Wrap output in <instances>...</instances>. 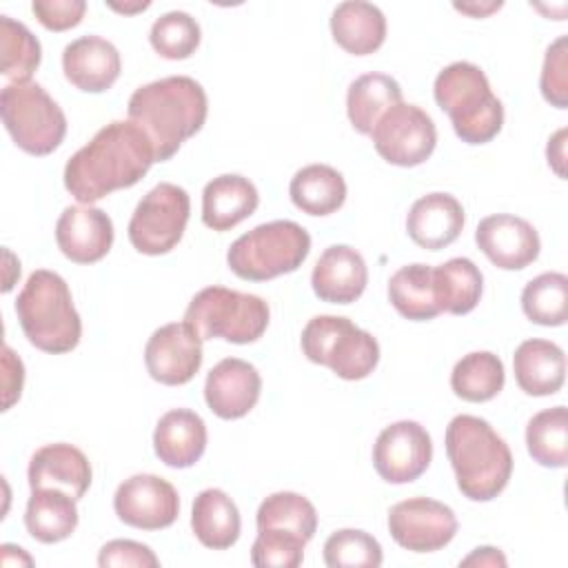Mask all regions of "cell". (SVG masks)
<instances>
[{
  "instance_id": "6da1fadb",
  "label": "cell",
  "mask_w": 568,
  "mask_h": 568,
  "mask_svg": "<svg viewBox=\"0 0 568 568\" xmlns=\"http://www.w3.org/2000/svg\"><path fill=\"white\" fill-rule=\"evenodd\" d=\"M153 162L155 151L146 133L131 120H113L69 158L64 186L80 204H93L138 184Z\"/></svg>"
},
{
  "instance_id": "7a4b0ae2",
  "label": "cell",
  "mask_w": 568,
  "mask_h": 568,
  "mask_svg": "<svg viewBox=\"0 0 568 568\" xmlns=\"http://www.w3.org/2000/svg\"><path fill=\"white\" fill-rule=\"evenodd\" d=\"M126 113L151 140L155 162H166L204 126L209 100L197 80L169 75L138 87L129 98Z\"/></svg>"
},
{
  "instance_id": "3957f363",
  "label": "cell",
  "mask_w": 568,
  "mask_h": 568,
  "mask_svg": "<svg viewBox=\"0 0 568 568\" xmlns=\"http://www.w3.org/2000/svg\"><path fill=\"white\" fill-rule=\"evenodd\" d=\"M446 455L455 470L457 488L473 501L495 499L510 481V448L481 417L464 413L448 422Z\"/></svg>"
},
{
  "instance_id": "277c9868",
  "label": "cell",
  "mask_w": 568,
  "mask_h": 568,
  "mask_svg": "<svg viewBox=\"0 0 568 568\" xmlns=\"http://www.w3.org/2000/svg\"><path fill=\"white\" fill-rule=\"evenodd\" d=\"M20 328L38 351L60 355L78 346L82 322L62 275L38 268L29 275L16 300Z\"/></svg>"
},
{
  "instance_id": "5b68a950",
  "label": "cell",
  "mask_w": 568,
  "mask_h": 568,
  "mask_svg": "<svg viewBox=\"0 0 568 568\" xmlns=\"http://www.w3.org/2000/svg\"><path fill=\"white\" fill-rule=\"evenodd\" d=\"M433 95L466 144H486L504 126L501 100L493 93L486 73L473 62L459 60L444 67L435 78Z\"/></svg>"
},
{
  "instance_id": "8992f818",
  "label": "cell",
  "mask_w": 568,
  "mask_h": 568,
  "mask_svg": "<svg viewBox=\"0 0 568 568\" xmlns=\"http://www.w3.org/2000/svg\"><path fill=\"white\" fill-rule=\"evenodd\" d=\"M311 253V235L293 220L257 224L240 235L226 253L229 268L248 282H266L293 273Z\"/></svg>"
},
{
  "instance_id": "52a82bcc",
  "label": "cell",
  "mask_w": 568,
  "mask_h": 568,
  "mask_svg": "<svg viewBox=\"0 0 568 568\" xmlns=\"http://www.w3.org/2000/svg\"><path fill=\"white\" fill-rule=\"evenodd\" d=\"M271 320L266 300L226 286H206L193 295L184 311V322L204 339L231 344L257 342Z\"/></svg>"
},
{
  "instance_id": "ba28073f",
  "label": "cell",
  "mask_w": 568,
  "mask_h": 568,
  "mask_svg": "<svg viewBox=\"0 0 568 568\" xmlns=\"http://www.w3.org/2000/svg\"><path fill=\"white\" fill-rule=\"evenodd\" d=\"M300 344L308 362L331 368L346 382L368 377L379 362L377 339L342 315H315L308 320Z\"/></svg>"
},
{
  "instance_id": "9c48e42d",
  "label": "cell",
  "mask_w": 568,
  "mask_h": 568,
  "mask_svg": "<svg viewBox=\"0 0 568 568\" xmlns=\"http://www.w3.org/2000/svg\"><path fill=\"white\" fill-rule=\"evenodd\" d=\"M0 113L13 144L29 155L53 153L67 135L64 111L38 82L4 84Z\"/></svg>"
},
{
  "instance_id": "30bf717a",
  "label": "cell",
  "mask_w": 568,
  "mask_h": 568,
  "mask_svg": "<svg viewBox=\"0 0 568 568\" xmlns=\"http://www.w3.org/2000/svg\"><path fill=\"white\" fill-rule=\"evenodd\" d=\"M189 215V193L173 182H160L138 202L126 229L129 242L142 255H164L180 244Z\"/></svg>"
},
{
  "instance_id": "8fae6325",
  "label": "cell",
  "mask_w": 568,
  "mask_h": 568,
  "mask_svg": "<svg viewBox=\"0 0 568 568\" xmlns=\"http://www.w3.org/2000/svg\"><path fill=\"white\" fill-rule=\"evenodd\" d=\"M371 138L382 160L408 169L424 164L433 155L437 129L424 109L399 102L379 118Z\"/></svg>"
},
{
  "instance_id": "7c38bea8",
  "label": "cell",
  "mask_w": 568,
  "mask_h": 568,
  "mask_svg": "<svg viewBox=\"0 0 568 568\" xmlns=\"http://www.w3.org/2000/svg\"><path fill=\"white\" fill-rule=\"evenodd\" d=\"M388 532L410 552H435L453 541L457 517L450 506L430 497H410L388 510Z\"/></svg>"
},
{
  "instance_id": "4fadbf2b",
  "label": "cell",
  "mask_w": 568,
  "mask_h": 568,
  "mask_svg": "<svg viewBox=\"0 0 568 568\" xmlns=\"http://www.w3.org/2000/svg\"><path fill=\"white\" fill-rule=\"evenodd\" d=\"M433 459L428 430L413 422L399 419L388 424L373 444V466L388 484H408L426 473Z\"/></svg>"
},
{
  "instance_id": "5bb4252c",
  "label": "cell",
  "mask_w": 568,
  "mask_h": 568,
  "mask_svg": "<svg viewBox=\"0 0 568 568\" xmlns=\"http://www.w3.org/2000/svg\"><path fill=\"white\" fill-rule=\"evenodd\" d=\"M113 510L131 528L162 530L178 519L180 497L171 481L151 473H138L118 486Z\"/></svg>"
},
{
  "instance_id": "9a60e30c",
  "label": "cell",
  "mask_w": 568,
  "mask_h": 568,
  "mask_svg": "<svg viewBox=\"0 0 568 568\" xmlns=\"http://www.w3.org/2000/svg\"><path fill=\"white\" fill-rule=\"evenodd\" d=\"M202 339L186 322L155 328L144 346V364L151 379L164 386L189 384L202 366Z\"/></svg>"
},
{
  "instance_id": "2e32d148",
  "label": "cell",
  "mask_w": 568,
  "mask_h": 568,
  "mask_svg": "<svg viewBox=\"0 0 568 568\" xmlns=\"http://www.w3.org/2000/svg\"><path fill=\"white\" fill-rule=\"evenodd\" d=\"M479 251L504 271H521L539 257L541 240L537 229L513 213L484 217L475 229Z\"/></svg>"
},
{
  "instance_id": "e0dca14e",
  "label": "cell",
  "mask_w": 568,
  "mask_h": 568,
  "mask_svg": "<svg viewBox=\"0 0 568 568\" xmlns=\"http://www.w3.org/2000/svg\"><path fill=\"white\" fill-rule=\"evenodd\" d=\"M55 242L67 260L95 264L113 246V222L98 206H67L55 222Z\"/></svg>"
},
{
  "instance_id": "ac0fdd59",
  "label": "cell",
  "mask_w": 568,
  "mask_h": 568,
  "mask_svg": "<svg viewBox=\"0 0 568 568\" xmlns=\"http://www.w3.org/2000/svg\"><path fill=\"white\" fill-rule=\"evenodd\" d=\"M262 393V377L257 368L240 357H224L217 362L204 382V399L220 419H240L248 415Z\"/></svg>"
},
{
  "instance_id": "d6986e66",
  "label": "cell",
  "mask_w": 568,
  "mask_h": 568,
  "mask_svg": "<svg viewBox=\"0 0 568 568\" xmlns=\"http://www.w3.org/2000/svg\"><path fill=\"white\" fill-rule=\"evenodd\" d=\"M122 60L113 42L100 36L71 40L62 51L64 78L84 93H104L120 78Z\"/></svg>"
},
{
  "instance_id": "ffe728a7",
  "label": "cell",
  "mask_w": 568,
  "mask_h": 568,
  "mask_svg": "<svg viewBox=\"0 0 568 568\" xmlns=\"http://www.w3.org/2000/svg\"><path fill=\"white\" fill-rule=\"evenodd\" d=\"M368 284V266L362 253L348 244H333L317 257L311 286L328 304H351L362 297Z\"/></svg>"
},
{
  "instance_id": "44dd1931",
  "label": "cell",
  "mask_w": 568,
  "mask_h": 568,
  "mask_svg": "<svg viewBox=\"0 0 568 568\" xmlns=\"http://www.w3.org/2000/svg\"><path fill=\"white\" fill-rule=\"evenodd\" d=\"M464 222L466 215L462 202L450 193L435 191L413 202L406 215V231L417 246L439 251L459 237Z\"/></svg>"
},
{
  "instance_id": "7402d4cb",
  "label": "cell",
  "mask_w": 568,
  "mask_h": 568,
  "mask_svg": "<svg viewBox=\"0 0 568 568\" xmlns=\"http://www.w3.org/2000/svg\"><path fill=\"white\" fill-rule=\"evenodd\" d=\"M29 486L31 488H58L80 499L91 486V464L87 455L73 444H47L31 455L29 462Z\"/></svg>"
},
{
  "instance_id": "603a6c76",
  "label": "cell",
  "mask_w": 568,
  "mask_h": 568,
  "mask_svg": "<svg viewBox=\"0 0 568 568\" xmlns=\"http://www.w3.org/2000/svg\"><path fill=\"white\" fill-rule=\"evenodd\" d=\"M153 450L169 468H189L206 450V424L189 408L166 410L153 430Z\"/></svg>"
},
{
  "instance_id": "cb8c5ba5",
  "label": "cell",
  "mask_w": 568,
  "mask_h": 568,
  "mask_svg": "<svg viewBox=\"0 0 568 568\" xmlns=\"http://www.w3.org/2000/svg\"><path fill=\"white\" fill-rule=\"evenodd\" d=\"M260 193L255 184L237 173H224L206 182L202 191V222L204 226L224 233L255 213Z\"/></svg>"
},
{
  "instance_id": "d4e9b609",
  "label": "cell",
  "mask_w": 568,
  "mask_h": 568,
  "mask_svg": "<svg viewBox=\"0 0 568 568\" xmlns=\"http://www.w3.org/2000/svg\"><path fill=\"white\" fill-rule=\"evenodd\" d=\"M517 386L532 397L555 395L566 379V355L550 339H526L513 355Z\"/></svg>"
},
{
  "instance_id": "484cf974",
  "label": "cell",
  "mask_w": 568,
  "mask_h": 568,
  "mask_svg": "<svg viewBox=\"0 0 568 568\" xmlns=\"http://www.w3.org/2000/svg\"><path fill=\"white\" fill-rule=\"evenodd\" d=\"M331 33L346 53L368 55L386 40V18L371 2H339L331 13Z\"/></svg>"
},
{
  "instance_id": "4316f807",
  "label": "cell",
  "mask_w": 568,
  "mask_h": 568,
  "mask_svg": "<svg viewBox=\"0 0 568 568\" xmlns=\"http://www.w3.org/2000/svg\"><path fill=\"white\" fill-rule=\"evenodd\" d=\"M191 528L202 546L211 550H226L240 539V510L224 490L204 488L193 499Z\"/></svg>"
},
{
  "instance_id": "83f0119b",
  "label": "cell",
  "mask_w": 568,
  "mask_h": 568,
  "mask_svg": "<svg viewBox=\"0 0 568 568\" xmlns=\"http://www.w3.org/2000/svg\"><path fill=\"white\" fill-rule=\"evenodd\" d=\"M78 499L58 488H31L24 510L27 532L40 544H58L78 526Z\"/></svg>"
},
{
  "instance_id": "f1b7e54d",
  "label": "cell",
  "mask_w": 568,
  "mask_h": 568,
  "mask_svg": "<svg viewBox=\"0 0 568 568\" xmlns=\"http://www.w3.org/2000/svg\"><path fill=\"white\" fill-rule=\"evenodd\" d=\"M402 102V87L386 73H364L348 84L346 113L353 129L371 135L379 118Z\"/></svg>"
},
{
  "instance_id": "f546056e",
  "label": "cell",
  "mask_w": 568,
  "mask_h": 568,
  "mask_svg": "<svg viewBox=\"0 0 568 568\" xmlns=\"http://www.w3.org/2000/svg\"><path fill=\"white\" fill-rule=\"evenodd\" d=\"M291 202L308 215H331L346 202V182L328 164L302 166L288 184Z\"/></svg>"
},
{
  "instance_id": "4dcf8cb0",
  "label": "cell",
  "mask_w": 568,
  "mask_h": 568,
  "mask_svg": "<svg viewBox=\"0 0 568 568\" xmlns=\"http://www.w3.org/2000/svg\"><path fill=\"white\" fill-rule=\"evenodd\" d=\"M388 300L395 311L413 322H426L442 313L435 295V275L428 264H406L388 280Z\"/></svg>"
},
{
  "instance_id": "1f68e13d",
  "label": "cell",
  "mask_w": 568,
  "mask_h": 568,
  "mask_svg": "<svg viewBox=\"0 0 568 568\" xmlns=\"http://www.w3.org/2000/svg\"><path fill=\"white\" fill-rule=\"evenodd\" d=\"M435 295L442 313L466 315L481 297L484 277L479 266L468 257H450L433 268Z\"/></svg>"
},
{
  "instance_id": "d6a6232c",
  "label": "cell",
  "mask_w": 568,
  "mask_h": 568,
  "mask_svg": "<svg viewBox=\"0 0 568 568\" xmlns=\"http://www.w3.org/2000/svg\"><path fill=\"white\" fill-rule=\"evenodd\" d=\"M504 362L490 351H473L464 355L450 373L453 393L470 404L490 402L504 388Z\"/></svg>"
},
{
  "instance_id": "836d02e7",
  "label": "cell",
  "mask_w": 568,
  "mask_h": 568,
  "mask_svg": "<svg viewBox=\"0 0 568 568\" xmlns=\"http://www.w3.org/2000/svg\"><path fill=\"white\" fill-rule=\"evenodd\" d=\"M255 524L257 530L288 532L308 544L317 530V510L304 495L280 490L260 504Z\"/></svg>"
},
{
  "instance_id": "e575fe53",
  "label": "cell",
  "mask_w": 568,
  "mask_h": 568,
  "mask_svg": "<svg viewBox=\"0 0 568 568\" xmlns=\"http://www.w3.org/2000/svg\"><path fill=\"white\" fill-rule=\"evenodd\" d=\"M528 455L546 468L568 464V410L566 406L544 408L526 426Z\"/></svg>"
},
{
  "instance_id": "d590c367",
  "label": "cell",
  "mask_w": 568,
  "mask_h": 568,
  "mask_svg": "<svg viewBox=\"0 0 568 568\" xmlns=\"http://www.w3.org/2000/svg\"><path fill=\"white\" fill-rule=\"evenodd\" d=\"M0 71L9 84L31 82L33 71L40 64V40L27 29V24L0 16Z\"/></svg>"
},
{
  "instance_id": "8d00e7d4",
  "label": "cell",
  "mask_w": 568,
  "mask_h": 568,
  "mask_svg": "<svg viewBox=\"0 0 568 568\" xmlns=\"http://www.w3.org/2000/svg\"><path fill=\"white\" fill-rule=\"evenodd\" d=\"M524 315L539 326H561L568 320V277L557 271L532 277L521 291Z\"/></svg>"
},
{
  "instance_id": "74e56055",
  "label": "cell",
  "mask_w": 568,
  "mask_h": 568,
  "mask_svg": "<svg viewBox=\"0 0 568 568\" xmlns=\"http://www.w3.org/2000/svg\"><path fill=\"white\" fill-rule=\"evenodd\" d=\"M200 24L186 11H169L160 16L149 33V42L158 55L166 60H186L200 47Z\"/></svg>"
},
{
  "instance_id": "f35d334b",
  "label": "cell",
  "mask_w": 568,
  "mask_h": 568,
  "mask_svg": "<svg viewBox=\"0 0 568 568\" xmlns=\"http://www.w3.org/2000/svg\"><path fill=\"white\" fill-rule=\"evenodd\" d=\"M382 561V546L366 530L342 528L324 541V564L328 568H377Z\"/></svg>"
},
{
  "instance_id": "ab89813d",
  "label": "cell",
  "mask_w": 568,
  "mask_h": 568,
  "mask_svg": "<svg viewBox=\"0 0 568 568\" xmlns=\"http://www.w3.org/2000/svg\"><path fill=\"white\" fill-rule=\"evenodd\" d=\"M306 541L280 532V530H257L251 546V564L257 568H297L304 559Z\"/></svg>"
},
{
  "instance_id": "60d3db41",
  "label": "cell",
  "mask_w": 568,
  "mask_h": 568,
  "mask_svg": "<svg viewBox=\"0 0 568 568\" xmlns=\"http://www.w3.org/2000/svg\"><path fill=\"white\" fill-rule=\"evenodd\" d=\"M539 89L546 102L557 109L568 106V36H559L544 55Z\"/></svg>"
},
{
  "instance_id": "b9f144b4",
  "label": "cell",
  "mask_w": 568,
  "mask_h": 568,
  "mask_svg": "<svg viewBox=\"0 0 568 568\" xmlns=\"http://www.w3.org/2000/svg\"><path fill=\"white\" fill-rule=\"evenodd\" d=\"M98 566H102V568H111V566L158 568L160 559L146 544H140L133 539H111L100 548Z\"/></svg>"
},
{
  "instance_id": "7bdbcfd3",
  "label": "cell",
  "mask_w": 568,
  "mask_h": 568,
  "mask_svg": "<svg viewBox=\"0 0 568 568\" xmlns=\"http://www.w3.org/2000/svg\"><path fill=\"white\" fill-rule=\"evenodd\" d=\"M31 11L44 29L67 31L82 22L87 2L84 0H33Z\"/></svg>"
},
{
  "instance_id": "ee69618b",
  "label": "cell",
  "mask_w": 568,
  "mask_h": 568,
  "mask_svg": "<svg viewBox=\"0 0 568 568\" xmlns=\"http://www.w3.org/2000/svg\"><path fill=\"white\" fill-rule=\"evenodd\" d=\"M2 386H4V408L9 410L13 402L20 399L22 393V382H24V366L20 357L4 344L2 346Z\"/></svg>"
},
{
  "instance_id": "f6af8a7d",
  "label": "cell",
  "mask_w": 568,
  "mask_h": 568,
  "mask_svg": "<svg viewBox=\"0 0 568 568\" xmlns=\"http://www.w3.org/2000/svg\"><path fill=\"white\" fill-rule=\"evenodd\" d=\"M546 158H548V164L550 169L559 175V178H566V129H559L550 140H548V146H546Z\"/></svg>"
},
{
  "instance_id": "bcb514c9",
  "label": "cell",
  "mask_w": 568,
  "mask_h": 568,
  "mask_svg": "<svg viewBox=\"0 0 568 568\" xmlns=\"http://www.w3.org/2000/svg\"><path fill=\"white\" fill-rule=\"evenodd\" d=\"M506 557L495 546H479L468 557L459 561V566H506Z\"/></svg>"
},
{
  "instance_id": "7dc6e473",
  "label": "cell",
  "mask_w": 568,
  "mask_h": 568,
  "mask_svg": "<svg viewBox=\"0 0 568 568\" xmlns=\"http://www.w3.org/2000/svg\"><path fill=\"white\" fill-rule=\"evenodd\" d=\"M455 9H457V11H462V13H468V16H473V18H486V16H490L493 11L501 9V2H486V4H455Z\"/></svg>"
},
{
  "instance_id": "c3c4849f",
  "label": "cell",
  "mask_w": 568,
  "mask_h": 568,
  "mask_svg": "<svg viewBox=\"0 0 568 568\" xmlns=\"http://www.w3.org/2000/svg\"><path fill=\"white\" fill-rule=\"evenodd\" d=\"M106 7L109 9H113V11H118V13H138V11H144V9H149L151 7V2L149 0H144V2H133V4H120V2H106Z\"/></svg>"
}]
</instances>
